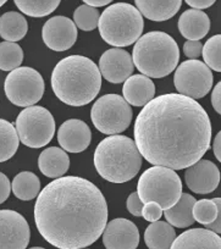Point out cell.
Segmentation results:
<instances>
[{
    "label": "cell",
    "mask_w": 221,
    "mask_h": 249,
    "mask_svg": "<svg viewBox=\"0 0 221 249\" xmlns=\"http://www.w3.org/2000/svg\"><path fill=\"white\" fill-rule=\"evenodd\" d=\"M142 216L148 222L159 221L160 217L163 216L162 207L155 202L146 203L143 205V210H142Z\"/></svg>",
    "instance_id": "33"
},
{
    "label": "cell",
    "mask_w": 221,
    "mask_h": 249,
    "mask_svg": "<svg viewBox=\"0 0 221 249\" xmlns=\"http://www.w3.org/2000/svg\"><path fill=\"white\" fill-rule=\"evenodd\" d=\"M134 4L137 5V9L142 14V16L150 21L162 22V21L170 20L179 13L182 1L181 0H166V1H163V0H158V1H154V0H149V1L136 0Z\"/></svg>",
    "instance_id": "22"
},
{
    "label": "cell",
    "mask_w": 221,
    "mask_h": 249,
    "mask_svg": "<svg viewBox=\"0 0 221 249\" xmlns=\"http://www.w3.org/2000/svg\"><path fill=\"white\" fill-rule=\"evenodd\" d=\"M187 187L198 195H209L218 188L220 183V171L210 160H199L184 172Z\"/></svg>",
    "instance_id": "15"
},
{
    "label": "cell",
    "mask_w": 221,
    "mask_h": 249,
    "mask_svg": "<svg viewBox=\"0 0 221 249\" xmlns=\"http://www.w3.org/2000/svg\"><path fill=\"white\" fill-rule=\"evenodd\" d=\"M111 3L110 0H85V4L88 6H92V8H100V6L109 5Z\"/></svg>",
    "instance_id": "41"
},
{
    "label": "cell",
    "mask_w": 221,
    "mask_h": 249,
    "mask_svg": "<svg viewBox=\"0 0 221 249\" xmlns=\"http://www.w3.org/2000/svg\"><path fill=\"white\" fill-rule=\"evenodd\" d=\"M38 167L44 176L49 178H60L70 167L69 155L61 148H47L38 158Z\"/></svg>",
    "instance_id": "21"
},
{
    "label": "cell",
    "mask_w": 221,
    "mask_h": 249,
    "mask_svg": "<svg viewBox=\"0 0 221 249\" xmlns=\"http://www.w3.org/2000/svg\"><path fill=\"white\" fill-rule=\"evenodd\" d=\"M83 249H85V248H83Z\"/></svg>",
    "instance_id": "44"
},
{
    "label": "cell",
    "mask_w": 221,
    "mask_h": 249,
    "mask_svg": "<svg viewBox=\"0 0 221 249\" xmlns=\"http://www.w3.org/2000/svg\"><path fill=\"white\" fill-rule=\"evenodd\" d=\"M133 65L149 78H163L170 75L180 61L176 40L162 31H153L142 36L132 52Z\"/></svg>",
    "instance_id": "5"
},
{
    "label": "cell",
    "mask_w": 221,
    "mask_h": 249,
    "mask_svg": "<svg viewBox=\"0 0 221 249\" xmlns=\"http://www.w3.org/2000/svg\"><path fill=\"white\" fill-rule=\"evenodd\" d=\"M204 64L211 70L221 72V35L213 36L203 45Z\"/></svg>",
    "instance_id": "30"
},
{
    "label": "cell",
    "mask_w": 221,
    "mask_h": 249,
    "mask_svg": "<svg viewBox=\"0 0 221 249\" xmlns=\"http://www.w3.org/2000/svg\"><path fill=\"white\" fill-rule=\"evenodd\" d=\"M100 14L97 9L88 5H80L74 13V22L80 30L90 32L95 30L99 23Z\"/></svg>",
    "instance_id": "31"
},
{
    "label": "cell",
    "mask_w": 221,
    "mask_h": 249,
    "mask_svg": "<svg viewBox=\"0 0 221 249\" xmlns=\"http://www.w3.org/2000/svg\"><path fill=\"white\" fill-rule=\"evenodd\" d=\"M98 28L105 43L116 48L129 47L141 38L143 16L131 4H112L100 15Z\"/></svg>",
    "instance_id": "6"
},
{
    "label": "cell",
    "mask_w": 221,
    "mask_h": 249,
    "mask_svg": "<svg viewBox=\"0 0 221 249\" xmlns=\"http://www.w3.org/2000/svg\"><path fill=\"white\" fill-rule=\"evenodd\" d=\"M11 191L18 199L28 202L39 196L40 181L37 175L33 172L22 171L14 177Z\"/></svg>",
    "instance_id": "26"
},
{
    "label": "cell",
    "mask_w": 221,
    "mask_h": 249,
    "mask_svg": "<svg viewBox=\"0 0 221 249\" xmlns=\"http://www.w3.org/2000/svg\"><path fill=\"white\" fill-rule=\"evenodd\" d=\"M127 210L129 212V214H132L133 216H142V210H143V203L139 199L138 193L134 192L131 193L127 198Z\"/></svg>",
    "instance_id": "35"
},
{
    "label": "cell",
    "mask_w": 221,
    "mask_h": 249,
    "mask_svg": "<svg viewBox=\"0 0 221 249\" xmlns=\"http://www.w3.org/2000/svg\"><path fill=\"white\" fill-rule=\"evenodd\" d=\"M30 238V225L20 213L0 210V249H26Z\"/></svg>",
    "instance_id": "12"
},
{
    "label": "cell",
    "mask_w": 221,
    "mask_h": 249,
    "mask_svg": "<svg viewBox=\"0 0 221 249\" xmlns=\"http://www.w3.org/2000/svg\"><path fill=\"white\" fill-rule=\"evenodd\" d=\"M44 80L32 68H18L11 71L4 83L5 95L14 105L22 107H35L44 94Z\"/></svg>",
    "instance_id": "10"
},
{
    "label": "cell",
    "mask_w": 221,
    "mask_h": 249,
    "mask_svg": "<svg viewBox=\"0 0 221 249\" xmlns=\"http://www.w3.org/2000/svg\"><path fill=\"white\" fill-rule=\"evenodd\" d=\"M91 119L99 132L115 136L129 128L132 109L121 95L105 94L93 104Z\"/></svg>",
    "instance_id": "9"
},
{
    "label": "cell",
    "mask_w": 221,
    "mask_h": 249,
    "mask_svg": "<svg viewBox=\"0 0 221 249\" xmlns=\"http://www.w3.org/2000/svg\"><path fill=\"white\" fill-rule=\"evenodd\" d=\"M30 249H45V248H42V247H32V248Z\"/></svg>",
    "instance_id": "43"
},
{
    "label": "cell",
    "mask_w": 221,
    "mask_h": 249,
    "mask_svg": "<svg viewBox=\"0 0 221 249\" xmlns=\"http://www.w3.org/2000/svg\"><path fill=\"white\" fill-rule=\"evenodd\" d=\"M137 193L143 204L155 202L163 210H167L174 207L181 198V178L175 170L169 167H149L139 177Z\"/></svg>",
    "instance_id": "7"
},
{
    "label": "cell",
    "mask_w": 221,
    "mask_h": 249,
    "mask_svg": "<svg viewBox=\"0 0 221 249\" xmlns=\"http://www.w3.org/2000/svg\"><path fill=\"white\" fill-rule=\"evenodd\" d=\"M134 143L154 166L188 169L210 148L211 122L194 99L169 93L150 100L136 117Z\"/></svg>",
    "instance_id": "1"
},
{
    "label": "cell",
    "mask_w": 221,
    "mask_h": 249,
    "mask_svg": "<svg viewBox=\"0 0 221 249\" xmlns=\"http://www.w3.org/2000/svg\"><path fill=\"white\" fill-rule=\"evenodd\" d=\"M23 61V50L16 43H0V70L14 71L21 68Z\"/></svg>",
    "instance_id": "28"
},
{
    "label": "cell",
    "mask_w": 221,
    "mask_h": 249,
    "mask_svg": "<svg viewBox=\"0 0 221 249\" xmlns=\"http://www.w3.org/2000/svg\"><path fill=\"white\" fill-rule=\"evenodd\" d=\"M40 236L59 249H83L94 243L108 224L102 191L88 179L62 176L40 191L35 205Z\"/></svg>",
    "instance_id": "2"
},
{
    "label": "cell",
    "mask_w": 221,
    "mask_h": 249,
    "mask_svg": "<svg viewBox=\"0 0 221 249\" xmlns=\"http://www.w3.org/2000/svg\"><path fill=\"white\" fill-rule=\"evenodd\" d=\"M94 166L107 181L124 183L137 176L142 167V155L129 137L109 136L95 148Z\"/></svg>",
    "instance_id": "4"
},
{
    "label": "cell",
    "mask_w": 221,
    "mask_h": 249,
    "mask_svg": "<svg viewBox=\"0 0 221 249\" xmlns=\"http://www.w3.org/2000/svg\"><path fill=\"white\" fill-rule=\"evenodd\" d=\"M57 142L66 152L82 153L92 142V132L86 122L78 119H70L59 127Z\"/></svg>",
    "instance_id": "17"
},
{
    "label": "cell",
    "mask_w": 221,
    "mask_h": 249,
    "mask_svg": "<svg viewBox=\"0 0 221 249\" xmlns=\"http://www.w3.org/2000/svg\"><path fill=\"white\" fill-rule=\"evenodd\" d=\"M184 53L189 60H197L203 53V44L199 40H187L184 45Z\"/></svg>",
    "instance_id": "34"
},
{
    "label": "cell",
    "mask_w": 221,
    "mask_h": 249,
    "mask_svg": "<svg viewBox=\"0 0 221 249\" xmlns=\"http://www.w3.org/2000/svg\"><path fill=\"white\" fill-rule=\"evenodd\" d=\"M213 200L216 203V205H218V217H216V220L213 222V224L206 225V230H210V231L220 234L221 233V198H214Z\"/></svg>",
    "instance_id": "37"
},
{
    "label": "cell",
    "mask_w": 221,
    "mask_h": 249,
    "mask_svg": "<svg viewBox=\"0 0 221 249\" xmlns=\"http://www.w3.org/2000/svg\"><path fill=\"white\" fill-rule=\"evenodd\" d=\"M124 99L133 107H146L154 99L155 86L149 77L144 75H132L122 87Z\"/></svg>",
    "instance_id": "18"
},
{
    "label": "cell",
    "mask_w": 221,
    "mask_h": 249,
    "mask_svg": "<svg viewBox=\"0 0 221 249\" xmlns=\"http://www.w3.org/2000/svg\"><path fill=\"white\" fill-rule=\"evenodd\" d=\"M211 105L218 114L221 115V81L214 87L211 93Z\"/></svg>",
    "instance_id": "38"
},
{
    "label": "cell",
    "mask_w": 221,
    "mask_h": 249,
    "mask_svg": "<svg viewBox=\"0 0 221 249\" xmlns=\"http://www.w3.org/2000/svg\"><path fill=\"white\" fill-rule=\"evenodd\" d=\"M20 138L11 122L0 119V162L8 161L18 152Z\"/></svg>",
    "instance_id": "27"
},
{
    "label": "cell",
    "mask_w": 221,
    "mask_h": 249,
    "mask_svg": "<svg viewBox=\"0 0 221 249\" xmlns=\"http://www.w3.org/2000/svg\"><path fill=\"white\" fill-rule=\"evenodd\" d=\"M179 30L188 40L201 42L210 30V18L203 11L189 9L180 16Z\"/></svg>",
    "instance_id": "20"
},
{
    "label": "cell",
    "mask_w": 221,
    "mask_h": 249,
    "mask_svg": "<svg viewBox=\"0 0 221 249\" xmlns=\"http://www.w3.org/2000/svg\"><path fill=\"white\" fill-rule=\"evenodd\" d=\"M28 31L25 16L16 11H9L0 16V37L5 42L16 43L23 39Z\"/></svg>",
    "instance_id": "25"
},
{
    "label": "cell",
    "mask_w": 221,
    "mask_h": 249,
    "mask_svg": "<svg viewBox=\"0 0 221 249\" xmlns=\"http://www.w3.org/2000/svg\"><path fill=\"white\" fill-rule=\"evenodd\" d=\"M5 3H6L5 0H0V8H1V6H3Z\"/></svg>",
    "instance_id": "42"
},
{
    "label": "cell",
    "mask_w": 221,
    "mask_h": 249,
    "mask_svg": "<svg viewBox=\"0 0 221 249\" xmlns=\"http://www.w3.org/2000/svg\"><path fill=\"white\" fill-rule=\"evenodd\" d=\"M15 127L21 143L38 149L52 142L55 135V120L49 110L35 105L18 114Z\"/></svg>",
    "instance_id": "8"
},
{
    "label": "cell",
    "mask_w": 221,
    "mask_h": 249,
    "mask_svg": "<svg viewBox=\"0 0 221 249\" xmlns=\"http://www.w3.org/2000/svg\"><path fill=\"white\" fill-rule=\"evenodd\" d=\"M50 81L53 92L62 103L82 107L90 104L99 93L102 73L90 57L70 55L57 62Z\"/></svg>",
    "instance_id": "3"
},
{
    "label": "cell",
    "mask_w": 221,
    "mask_h": 249,
    "mask_svg": "<svg viewBox=\"0 0 221 249\" xmlns=\"http://www.w3.org/2000/svg\"><path fill=\"white\" fill-rule=\"evenodd\" d=\"M15 5L25 15L31 18H44L54 13L60 5L59 0H40V1H27V0H15Z\"/></svg>",
    "instance_id": "29"
},
{
    "label": "cell",
    "mask_w": 221,
    "mask_h": 249,
    "mask_svg": "<svg viewBox=\"0 0 221 249\" xmlns=\"http://www.w3.org/2000/svg\"><path fill=\"white\" fill-rule=\"evenodd\" d=\"M194 221L202 225L213 224L218 217V205L213 199H201L193 207Z\"/></svg>",
    "instance_id": "32"
},
{
    "label": "cell",
    "mask_w": 221,
    "mask_h": 249,
    "mask_svg": "<svg viewBox=\"0 0 221 249\" xmlns=\"http://www.w3.org/2000/svg\"><path fill=\"white\" fill-rule=\"evenodd\" d=\"M187 4H188L189 6H192L193 9H196V10H203V9H206V8H210L211 5H214L215 4V1L214 0H187L186 1Z\"/></svg>",
    "instance_id": "39"
},
{
    "label": "cell",
    "mask_w": 221,
    "mask_h": 249,
    "mask_svg": "<svg viewBox=\"0 0 221 249\" xmlns=\"http://www.w3.org/2000/svg\"><path fill=\"white\" fill-rule=\"evenodd\" d=\"M170 249H221V237L206 229L187 230L175 238Z\"/></svg>",
    "instance_id": "19"
},
{
    "label": "cell",
    "mask_w": 221,
    "mask_h": 249,
    "mask_svg": "<svg viewBox=\"0 0 221 249\" xmlns=\"http://www.w3.org/2000/svg\"><path fill=\"white\" fill-rule=\"evenodd\" d=\"M213 152L216 159L221 162V131L215 136V138H214Z\"/></svg>",
    "instance_id": "40"
},
{
    "label": "cell",
    "mask_w": 221,
    "mask_h": 249,
    "mask_svg": "<svg viewBox=\"0 0 221 249\" xmlns=\"http://www.w3.org/2000/svg\"><path fill=\"white\" fill-rule=\"evenodd\" d=\"M42 38L49 49L65 52L72 48L77 40V27L71 18L54 16L43 26Z\"/></svg>",
    "instance_id": "13"
},
{
    "label": "cell",
    "mask_w": 221,
    "mask_h": 249,
    "mask_svg": "<svg viewBox=\"0 0 221 249\" xmlns=\"http://www.w3.org/2000/svg\"><path fill=\"white\" fill-rule=\"evenodd\" d=\"M103 243L107 249H136L139 243L138 229L127 219L111 220L103 232Z\"/></svg>",
    "instance_id": "16"
},
{
    "label": "cell",
    "mask_w": 221,
    "mask_h": 249,
    "mask_svg": "<svg viewBox=\"0 0 221 249\" xmlns=\"http://www.w3.org/2000/svg\"><path fill=\"white\" fill-rule=\"evenodd\" d=\"M197 200L188 193H182L179 202L170 209L165 210L164 215L166 222L172 227L177 229H187L194 224L193 207Z\"/></svg>",
    "instance_id": "23"
},
{
    "label": "cell",
    "mask_w": 221,
    "mask_h": 249,
    "mask_svg": "<svg viewBox=\"0 0 221 249\" xmlns=\"http://www.w3.org/2000/svg\"><path fill=\"white\" fill-rule=\"evenodd\" d=\"M176 238L174 227L166 221L152 222L144 232V242L149 249H170Z\"/></svg>",
    "instance_id": "24"
},
{
    "label": "cell",
    "mask_w": 221,
    "mask_h": 249,
    "mask_svg": "<svg viewBox=\"0 0 221 249\" xmlns=\"http://www.w3.org/2000/svg\"><path fill=\"white\" fill-rule=\"evenodd\" d=\"M213 82L211 70L199 60H187L180 64L174 76L175 88L179 94L194 100L205 97L210 92Z\"/></svg>",
    "instance_id": "11"
},
{
    "label": "cell",
    "mask_w": 221,
    "mask_h": 249,
    "mask_svg": "<svg viewBox=\"0 0 221 249\" xmlns=\"http://www.w3.org/2000/svg\"><path fill=\"white\" fill-rule=\"evenodd\" d=\"M133 70L134 65L131 54L121 48L107 50L99 59L100 73L108 82L114 85L125 82L131 77Z\"/></svg>",
    "instance_id": "14"
},
{
    "label": "cell",
    "mask_w": 221,
    "mask_h": 249,
    "mask_svg": "<svg viewBox=\"0 0 221 249\" xmlns=\"http://www.w3.org/2000/svg\"><path fill=\"white\" fill-rule=\"evenodd\" d=\"M11 192V183L9 181L8 176L0 172V204H3L5 200H8Z\"/></svg>",
    "instance_id": "36"
}]
</instances>
